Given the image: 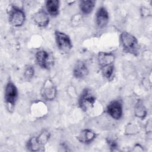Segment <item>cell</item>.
<instances>
[{
    "mask_svg": "<svg viewBox=\"0 0 152 152\" xmlns=\"http://www.w3.org/2000/svg\"><path fill=\"white\" fill-rule=\"evenodd\" d=\"M109 14L106 8L100 7L96 13L95 20L96 26L99 28H103L106 27L109 22Z\"/></svg>",
    "mask_w": 152,
    "mask_h": 152,
    "instance_id": "obj_10",
    "label": "cell"
},
{
    "mask_svg": "<svg viewBox=\"0 0 152 152\" xmlns=\"http://www.w3.org/2000/svg\"><path fill=\"white\" fill-rule=\"evenodd\" d=\"M50 137V132L48 130L45 129L42 131L37 137H36V140L38 144L40 145V147L42 148L48 142Z\"/></svg>",
    "mask_w": 152,
    "mask_h": 152,
    "instance_id": "obj_16",
    "label": "cell"
},
{
    "mask_svg": "<svg viewBox=\"0 0 152 152\" xmlns=\"http://www.w3.org/2000/svg\"><path fill=\"white\" fill-rule=\"evenodd\" d=\"M94 93L88 88H85L81 91L78 98L79 107L84 112L93 107L96 102Z\"/></svg>",
    "mask_w": 152,
    "mask_h": 152,
    "instance_id": "obj_4",
    "label": "cell"
},
{
    "mask_svg": "<svg viewBox=\"0 0 152 152\" xmlns=\"http://www.w3.org/2000/svg\"><path fill=\"white\" fill-rule=\"evenodd\" d=\"M106 112L114 119L119 120L122 118L123 113L122 104L119 100L110 102L106 107Z\"/></svg>",
    "mask_w": 152,
    "mask_h": 152,
    "instance_id": "obj_9",
    "label": "cell"
},
{
    "mask_svg": "<svg viewBox=\"0 0 152 152\" xmlns=\"http://www.w3.org/2000/svg\"><path fill=\"white\" fill-rule=\"evenodd\" d=\"M89 72L86 64L83 61L77 62L73 69V75L78 79H82L86 77Z\"/></svg>",
    "mask_w": 152,
    "mask_h": 152,
    "instance_id": "obj_12",
    "label": "cell"
},
{
    "mask_svg": "<svg viewBox=\"0 0 152 152\" xmlns=\"http://www.w3.org/2000/svg\"><path fill=\"white\" fill-rule=\"evenodd\" d=\"M141 14L142 16H147L148 14H150V11L146 7H143L141 9Z\"/></svg>",
    "mask_w": 152,
    "mask_h": 152,
    "instance_id": "obj_21",
    "label": "cell"
},
{
    "mask_svg": "<svg viewBox=\"0 0 152 152\" xmlns=\"http://www.w3.org/2000/svg\"><path fill=\"white\" fill-rule=\"evenodd\" d=\"M41 94L42 97L47 101H52L56 97V88L51 79L47 78L45 81L42 86Z\"/></svg>",
    "mask_w": 152,
    "mask_h": 152,
    "instance_id": "obj_8",
    "label": "cell"
},
{
    "mask_svg": "<svg viewBox=\"0 0 152 152\" xmlns=\"http://www.w3.org/2000/svg\"><path fill=\"white\" fill-rule=\"evenodd\" d=\"M32 20L34 24L37 27L43 28L46 27L49 23V17L48 13L43 9H41L36 12L33 16Z\"/></svg>",
    "mask_w": 152,
    "mask_h": 152,
    "instance_id": "obj_11",
    "label": "cell"
},
{
    "mask_svg": "<svg viewBox=\"0 0 152 152\" xmlns=\"http://www.w3.org/2000/svg\"><path fill=\"white\" fill-rule=\"evenodd\" d=\"M35 59L37 64L42 68L49 69L54 63L52 55L48 51L43 49L39 50L35 54Z\"/></svg>",
    "mask_w": 152,
    "mask_h": 152,
    "instance_id": "obj_5",
    "label": "cell"
},
{
    "mask_svg": "<svg viewBox=\"0 0 152 152\" xmlns=\"http://www.w3.org/2000/svg\"><path fill=\"white\" fill-rule=\"evenodd\" d=\"M96 1L93 0H84L80 2L79 8L81 12L87 15L92 12L95 6Z\"/></svg>",
    "mask_w": 152,
    "mask_h": 152,
    "instance_id": "obj_15",
    "label": "cell"
},
{
    "mask_svg": "<svg viewBox=\"0 0 152 152\" xmlns=\"http://www.w3.org/2000/svg\"><path fill=\"white\" fill-rule=\"evenodd\" d=\"M55 39L57 47L62 52L68 53L72 49L71 40L65 33L59 31H55Z\"/></svg>",
    "mask_w": 152,
    "mask_h": 152,
    "instance_id": "obj_7",
    "label": "cell"
},
{
    "mask_svg": "<svg viewBox=\"0 0 152 152\" xmlns=\"http://www.w3.org/2000/svg\"><path fill=\"white\" fill-rule=\"evenodd\" d=\"M120 42L125 52L135 56L138 55V42L134 36L128 32L124 31L120 34Z\"/></svg>",
    "mask_w": 152,
    "mask_h": 152,
    "instance_id": "obj_1",
    "label": "cell"
},
{
    "mask_svg": "<svg viewBox=\"0 0 152 152\" xmlns=\"http://www.w3.org/2000/svg\"><path fill=\"white\" fill-rule=\"evenodd\" d=\"M107 143L108 144V145L111 151H115L118 147V144L115 140L114 139H107Z\"/></svg>",
    "mask_w": 152,
    "mask_h": 152,
    "instance_id": "obj_20",
    "label": "cell"
},
{
    "mask_svg": "<svg viewBox=\"0 0 152 152\" xmlns=\"http://www.w3.org/2000/svg\"><path fill=\"white\" fill-rule=\"evenodd\" d=\"M47 12L51 16L55 17L58 15L59 10V1L58 0H49L46 2Z\"/></svg>",
    "mask_w": 152,
    "mask_h": 152,
    "instance_id": "obj_14",
    "label": "cell"
},
{
    "mask_svg": "<svg viewBox=\"0 0 152 152\" xmlns=\"http://www.w3.org/2000/svg\"><path fill=\"white\" fill-rule=\"evenodd\" d=\"M17 99V88L12 81H8L5 88L4 100L7 107L10 112H12L14 110Z\"/></svg>",
    "mask_w": 152,
    "mask_h": 152,
    "instance_id": "obj_2",
    "label": "cell"
},
{
    "mask_svg": "<svg viewBox=\"0 0 152 152\" xmlns=\"http://www.w3.org/2000/svg\"><path fill=\"white\" fill-rule=\"evenodd\" d=\"M26 147L28 150L31 151H38L42 150V148L36 140V137H31L27 142Z\"/></svg>",
    "mask_w": 152,
    "mask_h": 152,
    "instance_id": "obj_18",
    "label": "cell"
},
{
    "mask_svg": "<svg viewBox=\"0 0 152 152\" xmlns=\"http://www.w3.org/2000/svg\"><path fill=\"white\" fill-rule=\"evenodd\" d=\"M96 137V134L92 130L89 129H83L77 136V139L79 142L83 144L91 143Z\"/></svg>",
    "mask_w": 152,
    "mask_h": 152,
    "instance_id": "obj_13",
    "label": "cell"
},
{
    "mask_svg": "<svg viewBox=\"0 0 152 152\" xmlns=\"http://www.w3.org/2000/svg\"><path fill=\"white\" fill-rule=\"evenodd\" d=\"M134 111H135V115L137 117L141 118V119H143L147 115L146 109L144 107L142 102L140 100H138L136 103Z\"/></svg>",
    "mask_w": 152,
    "mask_h": 152,
    "instance_id": "obj_17",
    "label": "cell"
},
{
    "mask_svg": "<svg viewBox=\"0 0 152 152\" xmlns=\"http://www.w3.org/2000/svg\"><path fill=\"white\" fill-rule=\"evenodd\" d=\"M9 23L14 27L21 26L26 20L24 11L20 7L12 5L8 10Z\"/></svg>",
    "mask_w": 152,
    "mask_h": 152,
    "instance_id": "obj_3",
    "label": "cell"
},
{
    "mask_svg": "<svg viewBox=\"0 0 152 152\" xmlns=\"http://www.w3.org/2000/svg\"><path fill=\"white\" fill-rule=\"evenodd\" d=\"M97 60L101 71L114 69L115 55L112 53L100 52L98 53Z\"/></svg>",
    "mask_w": 152,
    "mask_h": 152,
    "instance_id": "obj_6",
    "label": "cell"
},
{
    "mask_svg": "<svg viewBox=\"0 0 152 152\" xmlns=\"http://www.w3.org/2000/svg\"><path fill=\"white\" fill-rule=\"evenodd\" d=\"M34 75V69L31 65H27L24 72V77L27 81L30 80Z\"/></svg>",
    "mask_w": 152,
    "mask_h": 152,
    "instance_id": "obj_19",
    "label": "cell"
}]
</instances>
